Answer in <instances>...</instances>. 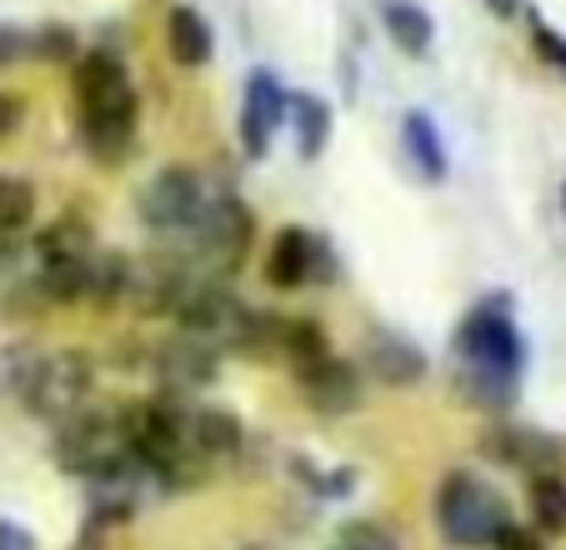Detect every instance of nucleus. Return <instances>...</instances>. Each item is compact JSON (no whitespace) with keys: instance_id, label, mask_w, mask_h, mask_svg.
Segmentation results:
<instances>
[{"instance_id":"nucleus-1","label":"nucleus","mask_w":566,"mask_h":550,"mask_svg":"<svg viewBox=\"0 0 566 550\" xmlns=\"http://www.w3.org/2000/svg\"><path fill=\"white\" fill-rule=\"evenodd\" d=\"M71 91L81 110V140L101 166H116L136 140V85L116 51H86L71 61Z\"/></svg>"},{"instance_id":"nucleus-2","label":"nucleus","mask_w":566,"mask_h":550,"mask_svg":"<svg viewBox=\"0 0 566 550\" xmlns=\"http://www.w3.org/2000/svg\"><path fill=\"white\" fill-rule=\"evenodd\" d=\"M55 461H61L71 476H86V480H120L136 461L126 451V435H120L116 415H101V411H75L61 421V435H55Z\"/></svg>"},{"instance_id":"nucleus-3","label":"nucleus","mask_w":566,"mask_h":550,"mask_svg":"<svg viewBox=\"0 0 566 550\" xmlns=\"http://www.w3.org/2000/svg\"><path fill=\"white\" fill-rule=\"evenodd\" d=\"M457 356L467 371H496V376L522 381L526 346H522V336H516L512 300L486 296L481 306H471V316L461 320V330H457Z\"/></svg>"},{"instance_id":"nucleus-4","label":"nucleus","mask_w":566,"mask_h":550,"mask_svg":"<svg viewBox=\"0 0 566 550\" xmlns=\"http://www.w3.org/2000/svg\"><path fill=\"white\" fill-rule=\"evenodd\" d=\"M186 231H191V261L186 265H191L196 275H216V281H226L235 265L247 261L251 235H256V215H251L241 201L221 195V201H206L201 215H196Z\"/></svg>"},{"instance_id":"nucleus-5","label":"nucleus","mask_w":566,"mask_h":550,"mask_svg":"<svg viewBox=\"0 0 566 550\" xmlns=\"http://www.w3.org/2000/svg\"><path fill=\"white\" fill-rule=\"evenodd\" d=\"M437 520L451 546H492V536L506 526V500L471 470H447L437 486Z\"/></svg>"},{"instance_id":"nucleus-6","label":"nucleus","mask_w":566,"mask_h":550,"mask_svg":"<svg viewBox=\"0 0 566 550\" xmlns=\"http://www.w3.org/2000/svg\"><path fill=\"white\" fill-rule=\"evenodd\" d=\"M91 360L81 350H55V356H41L35 366L31 385H25V405L35 415H51V421H65V415L86 411V395H91Z\"/></svg>"},{"instance_id":"nucleus-7","label":"nucleus","mask_w":566,"mask_h":550,"mask_svg":"<svg viewBox=\"0 0 566 550\" xmlns=\"http://www.w3.org/2000/svg\"><path fill=\"white\" fill-rule=\"evenodd\" d=\"M201 205H206L201 176L186 166H166V170H156V180L140 191V221L156 235H171V231H186V225L201 215Z\"/></svg>"},{"instance_id":"nucleus-8","label":"nucleus","mask_w":566,"mask_h":550,"mask_svg":"<svg viewBox=\"0 0 566 550\" xmlns=\"http://www.w3.org/2000/svg\"><path fill=\"white\" fill-rule=\"evenodd\" d=\"M176 320H181L186 336L196 340H226V330L235 326V316H241V300L231 296V286L226 281H216V275H191V286L181 290V300H176L171 310Z\"/></svg>"},{"instance_id":"nucleus-9","label":"nucleus","mask_w":566,"mask_h":550,"mask_svg":"<svg viewBox=\"0 0 566 550\" xmlns=\"http://www.w3.org/2000/svg\"><path fill=\"white\" fill-rule=\"evenodd\" d=\"M326 271H332V251H326L321 235L306 231V225H286L266 255V281L276 290H296V286H306V281H332Z\"/></svg>"},{"instance_id":"nucleus-10","label":"nucleus","mask_w":566,"mask_h":550,"mask_svg":"<svg viewBox=\"0 0 566 550\" xmlns=\"http://www.w3.org/2000/svg\"><path fill=\"white\" fill-rule=\"evenodd\" d=\"M286 120V85L276 81V71L256 65L247 75V101H241V146L251 160H261L271 150V136Z\"/></svg>"},{"instance_id":"nucleus-11","label":"nucleus","mask_w":566,"mask_h":550,"mask_svg":"<svg viewBox=\"0 0 566 550\" xmlns=\"http://www.w3.org/2000/svg\"><path fill=\"white\" fill-rule=\"evenodd\" d=\"M296 381L316 415H346L361 405V371H356L352 360L326 356L316 366H306V371H296Z\"/></svg>"},{"instance_id":"nucleus-12","label":"nucleus","mask_w":566,"mask_h":550,"mask_svg":"<svg viewBox=\"0 0 566 550\" xmlns=\"http://www.w3.org/2000/svg\"><path fill=\"white\" fill-rule=\"evenodd\" d=\"M156 376H160V391L166 395L201 391V385L216 381V346L211 340H196V336L171 340V346L156 350Z\"/></svg>"},{"instance_id":"nucleus-13","label":"nucleus","mask_w":566,"mask_h":550,"mask_svg":"<svg viewBox=\"0 0 566 550\" xmlns=\"http://www.w3.org/2000/svg\"><path fill=\"white\" fill-rule=\"evenodd\" d=\"M366 371L381 385H417L427 376V356L407 336H376L366 346Z\"/></svg>"},{"instance_id":"nucleus-14","label":"nucleus","mask_w":566,"mask_h":550,"mask_svg":"<svg viewBox=\"0 0 566 550\" xmlns=\"http://www.w3.org/2000/svg\"><path fill=\"white\" fill-rule=\"evenodd\" d=\"M166 51H171V61L186 65V71L206 65L211 61V51H216L211 21H206L201 11H191V6H176V11L166 15Z\"/></svg>"},{"instance_id":"nucleus-15","label":"nucleus","mask_w":566,"mask_h":550,"mask_svg":"<svg viewBox=\"0 0 566 550\" xmlns=\"http://www.w3.org/2000/svg\"><path fill=\"white\" fill-rule=\"evenodd\" d=\"M481 451H492L496 461H506V466H522V470H532V476H542V470H556V455H562L542 431H492L486 441H481Z\"/></svg>"},{"instance_id":"nucleus-16","label":"nucleus","mask_w":566,"mask_h":550,"mask_svg":"<svg viewBox=\"0 0 566 550\" xmlns=\"http://www.w3.org/2000/svg\"><path fill=\"white\" fill-rule=\"evenodd\" d=\"M381 25L396 51H407V55H427L431 41H437V21H431L427 6H417V0H381Z\"/></svg>"},{"instance_id":"nucleus-17","label":"nucleus","mask_w":566,"mask_h":550,"mask_svg":"<svg viewBox=\"0 0 566 550\" xmlns=\"http://www.w3.org/2000/svg\"><path fill=\"white\" fill-rule=\"evenodd\" d=\"M401 146H407V160L417 166L421 180H447V146H441L437 136V120L427 116V110H407V120H401Z\"/></svg>"},{"instance_id":"nucleus-18","label":"nucleus","mask_w":566,"mask_h":550,"mask_svg":"<svg viewBox=\"0 0 566 550\" xmlns=\"http://www.w3.org/2000/svg\"><path fill=\"white\" fill-rule=\"evenodd\" d=\"M286 120L296 126V150L306 160H316L326 150V140H332V106L321 96L296 91V96H286Z\"/></svg>"},{"instance_id":"nucleus-19","label":"nucleus","mask_w":566,"mask_h":550,"mask_svg":"<svg viewBox=\"0 0 566 550\" xmlns=\"http://www.w3.org/2000/svg\"><path fill=\"white\" fill-rule=\"evenodd\" d=\"M241 421H235L231 411H216V405H206V411H196L191 421H186V441H191V451L201 455H231L241 451Z\"/></svg>"},{"instance_id":"nucleus-20","label":"nucleus","mask_w":566,"mask_h":550,"mask_svg":"<svg viewBox=\"0 0 566 550\" xmlns=\"http://www.w3.org/2000/svg\"><path fill=\"white\" fill-rule=\"evenodd\" d=\"M41 251V265H71V261H91V225L81 215H61L41 231L35 241Z\"/></svg>"},{"instance_id":"nucleus-21","label":"nucleus","mask_w":566,"mask_h":550,"mask_svg":"<svg viewBox=\"0 0 566 550\" xmlns=\"http://www.w3.org/2000/svg\"><path fill=\"white\" fill-rule=\"evenodd\" d=\"M276 356L291 360L296 371H306V366H316V360L332 356V340H326V330H321L316 320H286V316H281Z\"/></svg>"},{"instance_id":"nucleus-22","label":"nucleus","mask_w":566,"mask_h":550,"mask_svg":"<svg viewBox=\"0 0 566 550\" xmlns=\"http://www.w3.org/2000/svg\"><path fill=\"white\" fill-rule=\"evenodd\" d=\"M532 510L546 536H562L566 530V476H556V470L532 476Z\"/></svg>"},{"instance_id":"nucleus-23","label":"nucleus","mask_w":566,"mask_h":550,"mask_svg":"<svg viewBox=\"0 0 566 550\" xmlns=\"http://www.w3.org/2000/svg\"><path fill=\"white\" fill-rule=\"evenodd\" d=\"M35 215V191L15 176H0V235L25 231Z\"/></svg>"},{"instance_id":"nucleus-24","label":"nucleus","mask_w":566,"mask_h":550,"mask_svg":"<svg viewBox=\"0 0 566 550\" xmlns=\"http://www.w3.org/2000/svg\"><path fill=\"white\" fill-rule=\"evenodd\" d=\"M91 296L116 306L120 296H130V261L126 255H101L91 261Z\"/></svg>"},{"instance_id":"nucleus-25","label":"nucleus","mask_w":566,"mask_h":550,"mask_svg":"<svg viewBox=\"0 0 566 550\" xmlns=\"http://www.w3.org/2000/svg\"><path fill=\"white\" fill-rule=\"evenodd\" d=\"M25 51H35L41 61H55V65H71L81 55V41H75L71 25H41L35 35H25Z\"/></svg>"},{"instance_id":"nucleus-26","label":"nucleus","mask_w":566,"mask_h":550,"mask_svg":"<svg viewBox=\"0 0 566 550\" xmlns=\"http://www.w3.org/2000/svg\"><path fill=\"white\" fill-rule=\"evenodd\" d=\"M35 366H41V350H35V346H11V350H0V381L11 385L15 395H21L25 385H31Z\"/></svg>"},{"instance_id":"nucleus-27","label":"nucleus","mask_w":566,"mask_h":550,"mask_svg":"<svg viewBox=\"0 0 566 550\" xmlns=\"http://www.w3.org/2000/svg\"><path fill=\"white\" fill-rule=\"evenodd\" d=\"M532 45H536V55H542L546 65H556V71L566 75V35H556L546 21H536L532 15Z\"/></svg>"},{"instance_id":"nucleus-28","label":"nucleus","mask_w":566,"mask_h":550,"mask_svg":"<svg viewBox=\"0 0 566 550\" xmlns=\"http://www.w3.org/2000/svg\"><path fill=\"white\" fill-rule=\"evenodd\" d=\"M492 546H496V550H546L542 536H536V530H526V526H516V520H506V526L496 530Z\"/></svg>"},{"instance_id":"nucleus-29","label":"nucleus","mask_w":566,"mask_h":550,"mask_svg":"<svg viewBox=\"0 0 566 550\" xmlns=\"http://www.w3.org/2000/svg\"><path fill=\"white\" fill-rule=\"evenodd\" d=\"M346 546L356 550H396V540L381 526H346Z\"/></svg>"},{"instance_id":"nucleus-30","label":"nucleus","mask_w":566,"mask_h":550,"mask_svg":"<svg viewBox=\"0 0 566 550\" xmlns=\"http://www.w3.org/2000/svg\"><path fill=\"white\" fill-rule=\"evenodd\" d=\"M15 55H25V31H15V25H0V65H11Z\"/></svg>"},{"instance_id":"nucleus-31","label":"nucleus","mask_w":566,"mask_h":550,"mask_svg":"<svg viewBox=\"0 0 566 550\" xmlns=\"http://www.w3.org/2000/svg\"><path fill=\"white\" fill-rule=\"evenodd\" d=\"M0 550H35V540L25 536L21 526H11V520H0Z\"/></svg>"},{"instance_id":"nucleus-32","label":"nucleus","mask_w":566,"mask_h":550,"mask_svg":"<svg viewBox=\"0 0 566 550\" xmlns=\"http://www.w3.org/2000/svg\"><path fill=\"white\" fill-rule=\"evenodd\" d=\"M15 120H21V101L0 91V140H6V136L15 130Z\"/></svg>"},{"instance_id":"nucleus-33","label":"nucleus","mask_w":566,"mask_h":550,"mask_svg":"<svg viewBox=\"0 0 566 550\" xmlns=\"http://www.w3.org/2000/svg\"><path fill=\"white\" fill-rule=\"evenodd\" d=\"M516 6H522V0H486V11L502 15V21H506V15H516Z\"/></svg>"},{"instance_id":"nucleus-34","label":"nucleus","mask_w":566,"mask_h":550,"mask_svg":"<svg viewBox=\"0 0 566 550\" xmlns=\"http://www.w3.org/2000/svg\"><path fill=\"white\" fill-rule=\"evenodd\" d=\"M332 550H356V546H346V540H342V546H332Z\"/></svg>"},{"instance_id":"nucleus-35","label":"nucleus","mask_w":566,"mask_h":550,"mask_svg":"<svg viewBox=\"0 0 566 550\" xmlns=\"http://www.w3.org/2000/svg\"><path fill=\"white\" fill-rule=\"evenodd\" d=\"M562 211H566V191H562Z\"/></svg>"},{"instance_id":"nucleus-36","label":"nucleus","mask_w":566,"mask_h":550,"mask_svg":"<svg viewBox=\"0 0 566 550\" xmlns=\"http://www.w3.org/2000/svg\"><path fill=\"white\" fill-rule=\"evenodd\" d=\"M251 550H261V546H251Z\"/></svg>"},{"instance_id":"nucleus-37","label":"nucleus","mask_w":566,"mask_h":550,"mask_svg":"<svg viewBox=\"0 0 566 550\" xmlns=\"http://www.w3.org/2000/svg\"><path fill=\"white\" fill-rule=\"evenodd\" d=\"M81 550H91V546H81Z\"/></svg>"}]
</instances>
